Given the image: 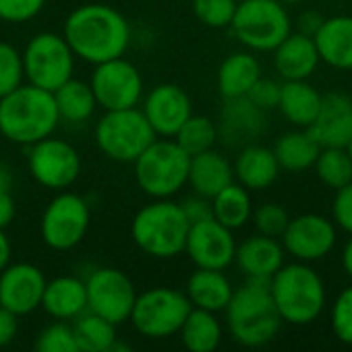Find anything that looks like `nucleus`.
<instances>
[{"mask_svg":"<svg viewBox=\"0 0 352 352\" xmlns=\"http://www.w3.org/2000/svg\"><path fill=\"white\" fill-rule=\"evenodd\" d=\"M91 222L89 204L83 195L67 189L58 191L44 208L40 234L52 251H71L83 243Z\"/></svg>","mask_w":352,"mask_h":352,"instance_id":"obj_11","label":"nucleus"},{"mask_svg":"<svg viewBox=\"0 0 352 352\" xmlns=\"http://www.w3.org/2000/svg\"><path fill=\"white\" fill-rule=\"evenodd\" d=\"M346 151H348V155L352 157V139H350V143L346 145Z\"/></svg>","mask_w":352,"mask_h":352,"instance_id":"obj_54","label":"nucleus"},{"mask_svg":"<svg viewBox=\"0 0 352 352\" xmlns=\"http://www.w3.org/2000/svg\"><path fill=\"white\" fill-rule=\"evenodd\" d=\"M25 83L21 50L9 42L0 40V98Z\"/></svg>","mask_w":352,"mask_h":352,"instance_id":"obj_37","label":"nucleus"},{"mask_svg":"<svg viewBox=\"0 0 352 352\" xmlns=\"http://www.w3.org/2000/svg\"><path fill=\"white\" fill-rule=\"evenodd\" d=\"M46 7V0H0V23H30Z\"/></svg>","mask_w":352,"mask_h":352,"instance_id":"obj_41","label":"nucleus"},{"mask_svg":"<svg viewBox=\"0 0 352 352\" xmlns=\"http://www.w3.org/2000/svg\"><path fill=\"white\" fill-rule=\"evenodd\" d=\"M189 228L191 224L179 201L151 199L133 216L131 236L145 255L172 259L185 253Z\"/></svg>","mask_w":352,"mask_h":352,"instance_id":"obj_4","label":"nucleus"},{"mask_svg":"<svg viewBox=\"0 0 352 352\" xmlns=\"http://www.w3.org/2000/svg\"><path fill=\"white\" fill-rule=\"evenodd\" d=\"M236 5V0H193V15L199 23L222 30L230 28Z\"/></svg>","mask_w":352,"mask_h":352,"instance_id":"obj_38","label":"nucleus"},{"mask_svg":"<svg viewBox=\"0 0 352 352\" xmlns=\"http://www.w3.org/2000/svg\"><path fill=\"white\" fill-rule=\"evenodd\" d=\"M11 255H13L11 241H9L5 230H0V272H3L11 263Z\"/></svg>","mask_w":352,"mask_h":352,"instance_id":"obj_49","label":"nucleus"},{"mask_svg":"<svg viewBox=\"0 0 352 352\" xmlns=\"http://www.w3.org/2000/svg\"><path fill=\"white\" fill-rule=\"evenodd\" d=\"M321 106V94L309 85L305 79L302 81H284L280 85V100H278V110L282 116L296 124V126H309Z\"/></svg>","mask_w":352,"mask_h":352,"instance_id":"obj_30","label":"nucleus"},{"mask_svg":"<svg viewBox=\"0 0 352 352\" xmlns=\"http://www.w3.org/2000/svg\"><path fill=\"white\" fill-rule=\"evenodd\" d=\"M189 160L174 139L155 137L133 162L135 183L149 199H172L187 185Z\"/></svg>","mask_w":352,"mask_h":352,"instance_id":"obj_5","label":"nucleus"},{"mask_svg":"<svg viewBox=\"0 0 352 352\" xmlns=\"http://www.w3.org/2000/svg\"><path fill=\"white\" fill-rule=\"evenodd\" d=\"M251 220H253V224H255V228H257L259 234L278 239L286 230V226L290 222V216L278 204H263L257 210H253Z\"/></svg>","mask_w":352,"mask_h":352,"instance_id":"obj_40","label":"nucleus"},{"mask_svg":"<svg viewBox=\"0 0 352 352\" xmlns=\"http://www.w3.org/2000/svg\"><path fill=\"white\" fill-rule=\"evenodd\" d=\"M307 133L319 147H346L352 139V98L342 91L321 96V106Z\"/></svg>","mask_w":352,"mask_h":352,"instance_id":"obj_19","label":"nucleus"},{"mask_svg":"<svg viewBox=\"0 0 352 352\" xmlns=\"http://www.w3.org/2000/svg\"><path fill=\"white\" fill-rule=\"evenodd\" d=\"M234 261L247 278H272L284 265V247L272 236L255 234L236 245Z\"/></svg>","mask_w":352,"mask_h":352,"instance_id":"obj_26","label":"nucleus"},{"mask_svg":"<svg viewBox=\"0 0 352 352\" xmlns=\"http://www.w3.org/2000/svg\"><path fill=\"white\" fill-rule=\"evenodd\" d=\"M189 155L214 149L218 143V124L204 114H191L172 137Z\"/></svg>","mask_w":352,"mask_h":352,"instance_id":"obj_36","label":"nucleus"},{"mask_svg":"<svg viewBox=\"0 0 352 352\" xmlns=\"http://www.w3.org/2000/svg\"><path fill=\"white\" fill-rule=\"evenodd\" d=\"M212 212H214V220H218L222 226L230 228L232 232L243 228L253 216L251 191H247L239 183H230L216 197H212Z\"/></svg>","mask_w":352,"mask_h":352,"instance_id":"obj_33","label":"nucleus"},{"mask_svg":"<svg viewBox=\"0 0 352 352\" xmlns=\"http://www.w3.org/2000/svg\"><path fill=\"white\" fill-rule=\"evenodd\" d=\"M28 168L32 179L48 191H67L81 176V153L60 137H46L28 147Z\"/></svg>","mask_w":352,"mask_h":352,"instance_id":"obj_12","label":"nucleus"},{"mask_svg":"<svg viewBox=\"0 0 352 352\" xmlns=\"http://www.w3.org/2000/svg\"><path fill=\"white\" fill-rule=\"evenodd\" d=\"M185 253L204 270H226L234 261L236 241L230 228L222 226L218 220L210 218L197 224H191L187 234Z\"/></svg>","mask_w":352,"mask_h":352,"instance_id":"obj_16","label":"nucleus"},{"mask_svg":"<svg viewBox=\"0 0 352 352\" xmlns=\"http://www.w3.org/2000/svg\"><path fill=\"white\" fill-rule=\"evenodd\" d=\"M331 327L342 342L352 344V286L338 296L331 309Z\"/></svg>","mask_w":352,"mask_h":352,"instance_id":"obj_42","label":"nucleus"},{"mask_svg":"<svg viewBox=\"0 0 352 352\" xmlns=\"http://www.w3.org/2000/svg\"><path fill=\"white\" fill-rule=\"evenodd\" d=\"M313 166L317 179L333 191L352 183V157L346 147H321Z\"/></svg>","mask_w":352,"mask_h":352,"instance_id":"obj_35","label":"nucleus"},{"mask_svg":"<svg viewBox=\"0 0 352 352\" xmlns=\"http://www.w3.org/2000/svg\"><path fill=\"white\" fill-rule=\"evenodd\" d=\"M102 352H135V350H133L126 342H122V340L116 338V340H114L108 348H104Z\"/></svg>","mask_w":352,"mask_h":352,"instance_id":"obj_52","label":"nucleus"},{"mask_svg":"<svg viewBox=\"0 0 352 352\" xmlns=\"http://www.w3.org/2000/svg\"><path fill=\"white\" fill-rule=\"evenodd\" d=\"M46 288L44 272L34 263H9L0 272V307L17 317L34 313L42 305Z\"/></svg>","mask_w":352,"mask_h":352,"instance_id":"obj_17","label":"nucleus"},{"mask_svg":"<svg viewBox=\"0 0 352 352\" xmlns=\"http://www.w3.org/2000/svg\"><path fill=\"white\" fill-rule=\"evenodd\" d=\"M19 331V317L0 307V348L9 346Z\"/></svg>","mask_w":352,"mask_h":352,"instance_id":"obj_46","label":"nucleus"},{"mask_svg":"<svg viewBox=\"0 0 352 352\" xmlns=\"http://www.w3.org/2000/svg\"><path fill=\"white\" fill-rule=\"evenodd\" d=\"M282 5H298V3H305V0H280Z\"/></svg>","mask_w":352,"mask_h":352,"instance_id":"obj_53","label":"nucleus"},{"mask_svg":"<svg viewBox=\"0 0 352 352\" xmlns=\"http://www.w3.org/2000/svg\"><path fill=\"white\" fill-rule=\"evenodd\" d=\"M181 208H183V214L185 218L189 220V224H197V222H204V220H210L214 218V212H212V199L204 197V195H189L185 197L183 201H179Z\"/></svg>","mask_w":352,"mask_h":352,"instance_id":"obj_45","label":"nucleus"},{"mask_svg":"<svg viewBox=\"0 0 352 352\" xmlns=\"http://www.w3.org/2000/svg\"><path fill=\"white\" fill-rule=\"evenodd\" d=\"M232 170H234V181L243 185L247 191L270 189L280 174V166L274 155V149L255 143H249L239 151Z\"/></svg>","mask_w":352,"mask_h":352,"instance_id":"obj_21","label":"nucleus"},{"mask_svg":"<svg viewBox=\"0 0 352 352\" xmlns=\"http://www.w3.org/2000/svg\"><path fill=\"white\" fill-rule=\"evenodd\" d=\"M71 329L81 352H102L116 340V325L91 311H85L73 319Z\"/></svg>","mask_w":352,"mask_h":352,"instance_id":"obj_34","label":"nucleus"},{"mask_svg":"<svg viewBox=\"0 0 352 352\" xmlns=\"http://www.w3.org/2000/svg\"><path fill=\"white\" fill-rule=\"evenodd\" d=\"M319 145L307 131H288L284 133L274 147L280 170L286 172H305L309 170L319 153Z\"/></svg>","mask_w":352,"mask_h":352,"instance_id":"obj_31","label":"nucleus"},{"mask_svg":"<svg viewBox=\"0 0 352 352\" xmlns=\"http://www.w3.org/2000/svg\"><path fill=\"white\" fill-rule=\"evenodd\" d=\"M261 77V65L251 52H234L218 67L216 83L224 100L243 98Z\"/></svg>","mask_w":352,"mask_h":352,"instance_id":"obj_28","label":"nucleus"},{"mask_svg":"<svg viewBox=\"0 0 352 352\" xmlns=\"http://www.w3.org/2000/svg\"><path fill=\"white\" fill-rule=\"evenodd\" d=\"M63 36L75 58L96 67L126 56L133 42V28L116 7L85 3L67 15Z\"/></svg>","mask_w":352,"mask_h":352,"instance_id":"obj_1","label":"nucleus"},{"mask_svg":"<svg viewBox=\"0 0 352 352\" xmlns=\"http://www.w3.org/2000/svg\"><path fill=\"white\" fill-rule=\"evenodd\" d=\"M89 85L98 108L102 110L137 108L145 94L143 77L135 63H131L126 56L96 65L89 77Z\"/></svg>","mask_w":352,"mask_h":352,"instance_id":"obj_13","label":"nucleus"},{"mask_svg":"<svg viewBox=\"0 0 352 352\" xmlns=\"http://www.w3.org/2000/svg\"><path fill=\"white\" fill-rule=\"evenodd\" d=\"M56 321H73L87 311L85 280L77 276H58L46 280L40 305Z\"/></svg>","mask_w":352,"mask_h":352,"instance_id":"obj_24","label":"nucleus"},{"mask_svg":"<svg viewBox=\"0 0 352 352\" xmlns=\"http://www.w3.org/2000/svg\"><path fill=\"white\" fill-rule=\"evenodd\" d=\"M17 216V204L11 191H0V230H7Z\"/></svg>","mask_w":352,"mask_h":352,"instance_id":"obj_48","label":"nucleus"},{"mask_svg":"<svg viewBox=\"0 0 352 352\" xmlns=\"http://www.w3.org/2000/svg\"><path fill=\"white\" fill-rule=\"evenodd\" d=\"M265 112L257 108L247 96L224 100L220 122H218V139H224L228 145L247 143L259 137L265 129Z\"/></svg>","mask_w":352,"mask_h":352,"instance_id":"obj_20","label":"nucleus"},{"mask_svg":"<svg viewBox=\"0 0 352 352\" xmlns=\"http://www.w3.org/2000/svg\"><path fill=\"white\" fill-rule=\"evenodd\" d=\"M230 183H234V170L224 153L208 149L191 155L187 185H191L193 193L212 199Z\"/></svg>","mask_w":352,"mask_h":352,"instance_id":"obj_23","label":"nucleus"},{"mask_svg":"<svg viewBox=\"0 0 352 352\" xmlns=\"http://www.w3.org/2000/svg\"><path fill=\"white\" fill-rule=\"evenodd\" d=\"M94 139L106 157L120 164H133L155 139V133L137 106L124 110H104L96 122Z\"/></svg>","mask_w":352,"mask_h":352,"instance_id":"obj_7","label":"nucleus"},{"mask_svg":"<svg viewBox=\"0 0 352 352\" xmlns=\"http://www.w3.org/2000/svg\"><path fill=\"white\" fill-rule=\"evenodd\" d=\"M247 98H249L257 108H261L263 112H265V110H272V108H278L280 83H276L274 79H267V77H259V79L255 81V85L249 89Z\"/></svg>","mask_w":352,"mask_h":352,"instance_id":"obj_43","label":"nucleus"},{"mask_svg":"<svg viewBox=\"0 0 352 352\" xmlns=\"http://www.w3.org/2000/svg\"><path fill=\"white\" fill-rule=\"evenodd\" d=\"M323 21H325V17L319 11H305L296 19L298 34L309 36V38H315V34L319 32V28L323 25Z\"/></svg>","mask_w":352,"mask_h":352,"instance_id":"obj_47","label":"nucleus"},{"mask_svg":"<svg viewBox=\"0 0 352 352\" xmlns=\"http://www.w3.org/2000/svg\"><path fill=\"white\" fill-rule=\"evenodd\" d=\"M52 96H54V104H56L60 122L83 124L89 118H94V114L98 110V102H96L89 81H83L77 77H71L67 83H63L58 89H54Z\"/></svg>","mask_w":352,"mask_h":352,"instance_id":"obj_29","label":"nucleus"},{"mask_svg":"<svg viewBox=\"0 0 352 352\" xmlns=\"http://www.w3.org/2000/svg\"><path fill=\"white\" fill-rule=\"evenodd\" d=\"M34 352H81L73 329L67 321H56L42 329L34 344Z\"/></svg>","mask_w":352,"mask_h":352,"instance_id":"obj_39","label":"nucleus"},{"mask_svg":"<svg viewBox=\"0 0 352 352\" xmlns=\"http://www.w3.org/2000/svg\"><path fill=\"white\" fill-rule=\"evenodd\" d=\"M141 112L153 129L155 137L172 139L193 114V102L181 85L157 83L147 94H143Z\"/></svg>","mask_w":352,"mask_h":352,"instance_id":"obj_15","label":"nucleus"},{"mask_svg":"<svg viewBox=\"0 0 352 352\" xmlns=\"http://www.w3.org/2000/svg\"><path fill=\"white\" fill-rule=\"evenodd\" d=\"M191 309L185 290L157 286L137 294L129 319L141 336L160 340L179 333Z\"/></svg>","mask_w":352,"mask_h":352,"instance_id":"obj_10","label":"nucleus"},{"mask_svg":"<svg viewBox=\"0 0 352 352\" xmlns=\"http://www.w3.org/2000/svg\"><path fill=\"white\" fill-rule=\"evenodd\" d=\"M313 42L319 60L333 69H352V17L338 15L325 19Z\"/></svg>","mask_w":352,"mask_h":352,"instance_id":"obj_25","label":"nucleus"},{"mask_svg":"<svg viewBox=\"0 0 352 352\" xmlns=\"http://www.w3.org/2000/svg\"><path fill=\"white\" fill-rule=\"evenodd\" d=\"M179 333L189 352H214L222 342V325L216 313L204 309H191Z\"/></svg>","mask_w":352,"mask_h":352,"instance_id":"obj_32","label":"nucleus"},{"mask_svg":"<svg viewBox=\"0 0 352 352\" xmlns=\"http://www.w3.org/2000/svg\"><path fill=\"white\" fill-rule=\"evenodd\" d=\"M52 91L23 83L5 98H0V135L7 141L30 147L58 129Z\"/></svg>","mask_w":352,"mask_h":352,"instance_id":"obj_2","label":"nucleus"},{"mask_svg":"<svg viewBox=\"0 0 352 352\" xmlns=\"http://www.w3.org/2000/svg\"><path fill=\"white\" fill-rule=\"evenodd\" d=\"M87 311L112 321L114 325L131 317L137 290L131 278L116 267H98L85 280Z\"/></svg>","mask_w":352,"mask_h":352,"instance_id":"obj_14","label":"nucleus"},{"mask_svg":"<svg viewBox=\"0 0 352 352\" xmlns=\"http://www.w3.org/2000/svg\"><path fill=\"white\" fill-rule=\"evenodd\" d=\"M274 67L284 81H302L311 77L319 65V54L313 38L288 34L274 50Z\"/></svg>","mask_w":352,"mask_h":352,"instance_id":"obj_22","label":"nucleus"},{"mask_svg":"<svg viewBox=\"0 0 352 352\" xmlns=\"http://www.w3.org/2000/svg\"><path fill=\"white\" fill-rule=\"evenodd\" d=\"M272 278H247L226 305V321L234 340L249 348L265 346L280 329V313L270 292Z\"/></svg>","mask_w":352,"mask_h":352,"instance_id":"obj_3","label":"nucleus"},{"mask_svg":"<svg viewBox=\"0 0 352 352\" xmlns=\"http://www.w3.org/2000/svg\"><path fill=\"white\" fill-rule=\"evenodd\" d=\"M342 263H344V270H346V274L352 278V239L346 243V247H344V253H342Z\"/></svg>","mask_w":352,"mask_h":352,"instance_id":"obj_51","label":"nucleus"},{"mask_svg":"<svg viewBox=\"0 0 352 352\" xmlns=\"http://www.w3.org/2000/svg\"><path fill=\"white\" fill-rule=\"evenodd\" d=\"M331 214L336 224L342 226V230H346L348 234H352V183L336 191Z\"/></svg>","mask_w":352,"mask_h":352,"instance_id":"obj_44","label":"nucleus"},{"mask_svg":"<svg viewBox=\"0 0 352 352\" xmlns=\"http://www.w3.org/2000/svg\"><path fill=\"white\" fill-rule=\"evenodd\" d=\"M21 58L25 81L40 89L54 91L71 77H75L77 58L63 34H36L21 50Z\"/></svg>","mask_w":352,"mask_h":352,"instance_id":"obj_9","label":"nucleus"},{"mask_svg":"<svg viewBox=\"0 0 352 352\" xmlns=\"http://www.w3.org/2000/svg\"><path fill=\"white\" fill-rule=\"evenodd\" d=\"M232 292L234 288L222 270H204V267H197L189 276L187 288H185V294L191 307L204 309L210 313L224 311L226 305L230 302Z\"/></svg>","mask_w":352,"mask_h":352,"instance_id":"obj_27","label":"nucleus"},{"mask_svg":"<svg viewBox=\"0 0 352 352\" xmlns=\"http://www.w3.org/2000/svg\"><path fill=\"white\" fill-rule=\"evenodd\" d=\"M230 28L245 48L272 52L292 32V19L280 0H243Z\"/></svg>","mask_w":352,"mask_h":352,"instance_id":"obj_8","label":"nucleus"},{"mask_svg":"<svg viewBox=\"0 0 352 352\" xmlns=\"http://www.w3.org/2000/svg\"><path fill=\"white\" fill-rule=\"evenodd\" d=\"M336 245L333 224L319 214H302L290 218L282 232V247L300 261H315L325 257Z\"/></svg>","mask_w":352,"mask_h":352,"instance_id":"obj_18","label":"nucleus"},{"mask_svg":"<svg viewBox=\"0 0 352 352\" xmlns=\"http://www.w3.org/2000/svg\"><path fill=\"white\" fill-rule=\"evenodd\" d=\"M274 305L284 321L302 325L319 317L325 305V288L315 270L305 263L282 265L270 284Z\"/></svg>","mask_w":352,"mask_h":352,"instance_id":"obj_6","label":"nucleus"},{"mask_svg":"<svg viewBox=\"0 0 352 352\" xmlns=\"http://www.w3.org/2000/svg\"><path fill=\"white\" fill-rule=\"evenodd\" d=\"M13 187V176L7 166L0 164V191H11Z\"/></svg>","mask_w":352,"mask_h":352,"instance_id":"obj_50","label":"nucleus"}]
</instances>
